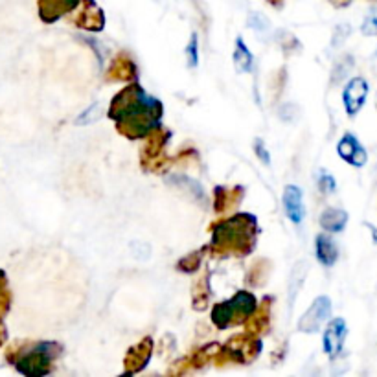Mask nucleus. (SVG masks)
<instances>
[{
  "instance_id": "1",
  "label": "nucleus",
  "mask_w": 377,
  "mask_h": 377,
  "mask_svg": "<svg viewBox=\"0 0 377 377\" xmlns=\"http://www.w3.org/2000/svg\"><path fill=\"white\" fill-rule=\"evenodd\" d=\"M109 116L116 122V127L125 138H146L160 125L162 103L151 98L140 85L131 83L116 94L111 102Z\"/></svg>"
},
{
  "instance_id": "2",
  "label": "nucleus",
  "mask_w": 377,
  "mask_h": 377,
  "mask_svg": "<svg viewBox=\"0 0 377 377\" xmlns=\"http://www.w3.org/2000/svg\"><path fill=\"white\" fill-rule=\"evenodd\" d=\"M257 238V223L250 213H238L228 219H223L212 230L213 256H249L254 250Z\"/></svg>"
},
{
  "instance_id": "3",
  "label": "nucleus",
  "mask_w": 377,
  "mask_h": 377,
  "mask_svg": "<svg viewBox=\"0 0 377 377\" xmlns=\"http://www.w3.org/2000/svg\"><path fill=\"white\" fill-rule=\"evenodd\" d=\"M63 354L58 342H15L6 350L4 357L17 372L28 377H41L52 372L53 361Z\"/></svg>"
},
{
  "instance_id": "4",
  "label": "nucleus",
  "mask_w": 377,
  "mask_h": 377,
  "mask_svg": "<svg viewBox=\"0 0 377 377\" xmlns=\"http://www.w3.org/2000/svg\"><path fill=\"white\" fill-rule=\"evenodd\" d=\"M256 298L249 291H240L230 300L218 304L212 309V322L219 329H226L230 326H238L241 322H247L250 315L256 311Z\"/></svg>"
},
{
  "instance_id": "5",
  "label": "nucleus",
  "mask_w": 377,
  "mask_h": 377,
  "mask_svg": "<svg viewBox=\"0 0 377 377\" xmlns=\"http://www.w3.org/2000/svg\"><path fill=\"white\" fill-rule=\"evenodd\" d=\"M171 133L162 129V125L155 127L144 138V146L140 151V159H142V168L151 171V174H160L171 166L174 160L166 155V142L169 140Z\"/></svg>"
},
{
  "instance_id": "6",
  "label": "nucleus",
  "mask_w": 377,
  "mask_h": 377,
  "mask_svg": "<svg viewBox=\"0 0 377 377\" xmlns=\"http://www.w3.org/2000/svg\"><path fill=\"white\" fill-rule=\"evenodd\" d=\"M262 350V342L257 339H253L250 335H240V337H234L226 342L225 346L218 351L216 355V361L218 364L225 363H250L260 355Z\"/></svg>"
},
{
  "instance_id": "7",
  "label": "nucleus",
  "mask_w": 377,
  "mask_h": 377,
  "mask_svg": "<svg viewBox=\"0 0 377 377\" xmlns=\"http://www.w3.org/2000/svg\"><path fill=\"white\" fill-rule=\"evenodd\" d=\"M329 315H331V300L328 297H319L304 313L298 322V329L304 333H317L329 319Z\"/></svg>"
},
{
  "instance_id": "8",
  "label": "nucleus",
  "mask_w": 377,
  "mask_h": 377,
  "mask_svg": "<svg viewBox=\"0 0 377 377\" xmlns=\"http://www.w3.org/2000/svg\"><path fill=\"white\" fill-rule=\"evenodd\" d=\"M368 96V83L363 78H354L350 83L346 85V89L342 92V102L346 107V112L350 116H355L363 109L364 102Z\"/></svg>"
},
{
  "instance_id": "9",
  "label": "nucleus",
  "mask_w": 377,
  "mask_h": 377,
  "mask_svg": "<svg viewBox=\"0 0 377 377\" xmlns=\"http://www.w3.org/2000/svg\"><path fill=\"white\" fill-rule=\"evenodd\" d=\"M74 24L80 28H85L89 31H100L105 26V17L103 11L96 6L94 0H83V8L74 15Z\"/></svg>"
},
{
  "instance_id": "10",
  "label": "nucleus",
  "mask_w": 377,
  "mask_h": 377,
  "mask_svg": "<svg viewBox=\"0 0 377 377\" xmlns=\"http://www.w3.org/2000/svg\"><path fill=\"white\" fill-rule=\"evenodd\" d=\"M151 354H153V341L149 337L142 339L125 355V373H137L146 368L151 359Z\"/></svg>"
},
{
  "instance_id": "11",
  "label": "nucleus",
  "mask_w": 377,
  "mask_h": 377,
  "mask_svg": "<svg viewBox=\"0 0 377 377\" xmlns=\"http://www.w3.org/2000/svg\"><path fill=\"white\" fill-rule=\"evenodd\" d=\"M337 151L342 160H346L348 164L355 166V168H361V166L366 164V160H368V155H366L364 147L361 146L359 140L351 133H346L341 138Z\"/></svg>"
},
{
  "instance_id": "12",
  "label": "nucleus",
  "mask_w": 377,
  "mask_h": 377,
  "mask_svg": "<svg viewBox=\"0 0 377 377\" xmlns=\"http://www.w3.org/2000/svg\"><path fill=\"white\" fill-rule=\"evenodd\" d=\"M346 335L348 328L344 320L335 319L329 322L328 329H326L324 333V350L331 359H335V357L341 354L342 346H344V341H346Z\"/></svg>"
},
{
  "instance_id": "13",
  "label": "nucleus",
  "mask_w": 377,
  "mask_h": 377,
  "mask_svg": "<svg viewBox=\"0 0 377 377\" xmlns=\"http://www.w3.org/2000/svg\"><path fill=\"white\" fill-rule=\"evenodd\" d=\"M213 196H216V212H218L219 216H225V213H230L232 210H235V206L241 203V199H243L245 196V188L216 186Z\"/></svg>"
},
{
  "instance_id": "14",
  "label": "nucleus",
  "mask_w": 377,
  "mask_h": 377,
  "mask_svg": "<svg viewBox=\"0 0 377 377\" xmlns=\"http://www.w3.org/2000/svg\"><path fill=\"white\" fill-rule=\"evenodd\" d=\"M80 0H39V17L43 23L52 24L63 15L75 9Z\"/></svg>"
},
{
  "instance_id": "15",
  "label": "nucleus",
  "mask_w": 377,
  "mask_h": 377,
  "mask_svg": "<svg viewBox=\"0 0 377 377\" xmlns=\"http://www.w3.org/2000/svg\"><path fill=\"white\" fill-rule=\"evenodd\" d=\"M137 65L133 63V59L120 53L115 61L111 63V67L107 70V80L111 81H125V83H134L137 80Z\"/></svg>"
},
{
  "instance_id": "16",
  "label": "nucleus",
  "mask_w": 377,
  "mask_h": 377,
  "mask_svg": "<svg viewBox=\"0 0 377 377\" xmlns=\"http://www.w3.org/2000/svg\"><path fill=\"white\" fill-rule=\"evenodd\" d=\"M284 206L287 212V218L293 223H302L306 218V208L302 201V190L298 186L289 184L284 190Z\"/></svg>"
},
{
  "instance_id": "17",
  "label": "nucleus",
  "mask_w": 377,
  "mask_h": 377,
  "mask_svg": "<svg viewBox=\"0 0 377 377\" xmlns=\"http://www.w3.org/2000/svg\"><path fill=\"white\" fill-rule=\"evenodd\" d=\"M271 297L263 298L262 306H257L256 311L247 319V335L254 337V335H260V333L267 331L269 320H271Z\"/></svg>"
},
{
  "instance_id": "18",
  "label": "nucleus",
  "mask_w": 377,
  "mask_h": 377,
  "mask_svg": "<svg viewBox=\"0 0 377 377\" xmlns=\"http://www.w3.org/2000/svg\"><path fill=\"white\" fill-rule=\"evenodd\" d=\"M317 257H319V262L326 267H331L333 263L337 262V243H335L329 235H317Z\"/></svg>"
},
{
  "instance_id": "19",
  "label": "nucleus",
  "mask_w": 377,
  "mask_h": 377,
  "mask_svg": "<svg viewBox=\"0 0 377 377\" xmlns=\"http://www.w3.org/2000/svg\"><path fill=\"white\" fill-rule=\"evenodd\" d=\"M307 271H309V263H307L306 260H300V262L293 267V271H291V280H289V306H293L298 291H300L304 282H306Z\"/></svg>"
},
{
  "instance_id": "20",
  "label": "nucleus",
  "mask_w": 377,
  "mask_h": 377,
  "mask_svg": "<svg viewBox=\"0 0 377 377\" xmlns=\"http://www.w3.org/2000/svg\"><path fill=\"white\" fill-rule=\"evenodd\" d=\"M348 223V213L339 208H328L320 216V225L328 232H341Z\"/></svg>"
},
{
  "instance_id": "21",
  "label": "nucleus",
  "mask_w": 377,
  "mask_h": 377,
  "mask_svg": "<svg viewBox=\"0 0 377 377\" xmlns=\"http://www.w3.org/2000/svg\"><path fill=\"white\" fill-rule=\"evenodd\" d=\"M234 65L235 68H238V72H241V74L253 70V53H250V50L245 46V43L241 39L235 41Z\"/></svg>"
},
{
  "instance_id": "22",
  "label": "nucleus",
  "mask_w": 377,
  "mask_h": 377,
  "mask_svg": "<svg viewBox=\"0 0 377 377\" xmlns=\"http://www.w3.org/2000/svg\"><path fill=\"white\" fill-rule=\"evenodd\" d=\"M269 272H271V263L267 260H257L253 267H250L249 276H247V284L253 285V287H260L267 282L269 278Z\"/></svg>"
},
{
  "instance_id": "23",
  "label": "nucleus",
  "mask_w": 377,
  "mask_h": 377,
  "mask_svg": "<svg viewBox=\"0 0 377 377\" xmlns=\"http://www.w3.org/2000/svg\"><path fill=\"white\" fill-rule=\"evenodd\" d=\"M191 300H193V307L197 311H203L204 307L208 306L210 300V285L208 278H201L196 284L193 291H191Z\"/></svg>"
},
{
  "instance_id": "24",
  "label": "nucleus",
  "mask_w": 377,
  "mask_h": 377,
  "mask_svg": "<svg viewBox=\"0 0 377 377\" xmlns=\"http://www.w3.org/2000/svg\"><path fill=\"white\" fill-rule=\"evenodd\" d=\"M9 307H11V291H9L8 276L4 271H0V324L9 313Z\"/></svg>"
},
{
  "instance_id": "25",
  "label": "nucleus",
  "mask_w": 377,
  "mask_h": 377,
  "mask_svg": "<svg viewBox=\"0 0 377 377\" xmlns=\"http://www.w3.org/2000/svg\"><path fill=\"white\" fill-rule=\"evenodd\" d=\"M203 254H204V249L197 250V253L188 254V256H184L182 260H179L177 269L182 272H188V275H190V272H196L201 267V263H203Z\"/></svg>"
},
{
  "instance_id": "26",
  "label": "nucleus",
  "mask_w": 377,
  "mask_h": 377,
  "mask_svg": "<svg viewBox=\"0 0 377 377\" xmlns=\"http://www.w3.org/2000/svg\"><path fill=\"white\" fill-rule=\"evenodd\" d=\"M102 105L100 103H94L92 107H89L87 111H83L80 115V118L75 120V124L78 125H89V124H94V122H98L100 118H102Z\"/></svg>"
},
{
  "instance_id": "27",
  "label": "nucleus",
  "mask_w": 377,
  "mask_h": 377,
  "mask_svg": "<svg viewBox=\"0 0 377 377\" xmlns=\"http://www.w3.org/2000/svg\"><path fill=\"white\" fill-rule=\"evenodd\" d=\"M361 31H363L364 36H377V8L370 9V14L366 15L363 26H361Z\"/></svg>"
},
{
  "instance_id": "28",
  "label": "nucleus",
  "mask_w": 377,
  "mask_h": 377,
  "mask_svg": "<svg viewBox=\"0 0 377 377\" xmlns=\"http://www.w3.org/2000/svg\"><path fill=\"white\" fill-rule=\"evenodd\" d=\"M171 181L182 182V184H184V188H186V190L190 191L191 196L196 197L197 201H201V203H203V199H204L203 188H201L199 184H197V182H193V181H191V179H188V177H174V179H171Z\"/></svg>"
},
{
  "instance_id": "29",
  "label": "nucleus",
  "mask_w": 377,
  "mask_h": 377,
  "mask_svg": "<svg viewBox=\"0 0 377 377\" xmlns=\"http://www.w3.org/2000/svg\"><path fill=\"white\" fill-rule=\"evenodd\" d=\"M319 188H320V191H322V193H333V191L337 190V182H335V179H333L331 175L326 171V169H322V171H320Z\"/></svg>"
},
{
  "instance_id": "30",
  "label": "nucleus",
  "mask_w": 377,
  "mask_h": 377,
  "mask_svg": "<svg viewBox=\"0 0 377 377\" xmlns=\"http://www.w3.org/2000/svg\"><path fill=\"white\" fill-rule=\"evenodd\" d=\"M249 26L256 31H267L271 28V23L263 14H253L249 17Z\"/></svg>"
},
{
  "instance_id": "31",
  "label": "nucleus",
  "mask_w": 377,
  "mask_h": 377,
  "mask_svg": "<svg viewBox=\"0 0 377 377\" xmlns=\"http://www.w3.org/2000/svg\"><path fill=\"white\" fill-rule=\"evenodd\" d=\"M186 55H188V65L190 67H197V63H199V50H197V36L193 33L190 39V45L186 48Z\"/></svg>"
},
{
  "instance_id": "32",
  "label": "nucleus",
  "mask_w": 377,
  "mask_h": 377,
  "mask_svg": "<svg viewBox=\"0 0 377 377\" xmlns=\"http://www.w3.org/2000/svg\"><path fill=\"white\" fill-rule=\"evenodd\" d=\"M131 253H133V256L137 257L138 262H147L151 249L147 243H138V241H134V243L131 245Z\"/></svg>"
},
{
  "instance_id": "33",
  "label": "nucleus",
  "mask_w": 377,
  "mask_h": 377,
  "mask_svg": "<svg viewBox=\"0 0 377 377\" xmlns=\"http://www.w3.org/2000/svg\"><path fill=\"white\" fill-rule=\"evenodd\" d=\"M348 33H350V28L344 26V24H342V26H337V30H335V36H333V46L342 45V43L346 41Z\"/></svg>"
},
{
  "instance_id": "34",
  "label": "nucleus",
  "mask_w": 377,
  "mask_h": 377,
  "mask_svg": "<svg viewBox=\"0 0 377 377\" xmlns=\"http://www.w3.org/2000/svg\"><path fill=\"white\" fill-rule=\"evenodd\" d=\"M254 149H256L257 156H260V160H263L265 164H271V156H269V151H267V147L263 146V142L257 138L256 144H254Z\"/></svg>"
},
{
  "instance_id": "35",
  "label": "nucleus",
  "mask_w": 377,
  "mask_h": 377,
  "mask_svg": "<svg viewBox=\"0 0 377 377\" xmlns=\"http://www.w3.org/2000/svg\"><path fill=\"white\" fill-rule=\"evenodd\" d=\"M6 341H8V329L4 324H0V346H4Z\"/></svg>"
},
{
  "instance_id": "36",
  "label": "nucleus",
  "mask_w": 377,
  "mask_h": 377,
  "mask_svg": "<svg viewBox=\"0 0 377 377\" xmlns=\"http://www.w3.org/2000/svg\"><path fill=\"white\" fill-rule=\"evenodd\" d=\"M333 4L339 6V8H344V6H348L351 2V0H331Z\"/></svg>"
}]
</instances>
